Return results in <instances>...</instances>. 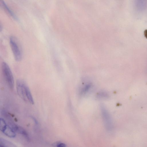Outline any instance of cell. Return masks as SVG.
I'll return each mask as SVG.
<instances>
[{
  "label": "cell",
  "mask_w": 147,
  "mask_h": 147,
  "mask_svg": "<svg viewBox=\"0 0 147 147\" xmlns=\"http://www.w3.org/2000/svg\"><path fill=\"white\" fill-rule=\"evenodd\" d=\"M2 74L9 88L12 90L14 86L13 76L11 70L8 65L3 62L1 65Z\"/></svg>",
  "instance_id": "2"
},
{
  "label": "cell",
  "mask_w": 147,
  "mask_h": 147,
  "mask_svg": "<svg viewBox=\"0 0 147 147\" xmlns=\"http://www.w3.org/2000/svg\"><path fill=\"white\" fill-rule=\"evenodd\" d=\"M9 43L15 60L17 61H20L22 58V50L18 40L14 36H11Z\"/></svg>",
  "instance_id": "1"
},
{
  "label": "cell",
  "mask_w": 147,
  "mask_h": 147,
  "mask_svg": "<svg viewBox=\"0 0 147 147\" xmlns=\"http://www.w3.org/2000/svg\"><path fill=\"white\" fill-rule=\"evenodd\" d=\"M25 95L28 101L32 104H34V100L30 90L26 84L25 86Z\"/></svg>",
  "instance_id": "8"
},
{
  "label": "cell",
  "mask_w": 147,
  "mask_h": 147,
  "mask_svg": "<svg viewBox=\"0 0 147 147\" xmlns=\"http://www.w3.org/2000/svg\"><path fill=\"white\" fill-rule=\"evenodd\" d=\"M1 2L3 7L6 11H7V13L13 18L16 19V18L14 14H13V12L10 9L7 5H6L4 2L2 0H1Z\"/></svg>",
  "instance_id": "10"
},
{
  "label": "cell",
  "mask_w": 147,
  "mask_h": 147,
  "mask_svg": "<svg viewBox=\"0 0 147 147\" xmlns=\"http://www.w3.org/2000/svg\"><path fill=\"white\" fill-rule=\"evenodd\" d=\"M137 7L138 9H143L145 7L147 0H135Z\"/></svg>",
  "instance_id": "9"
},
{
  "label": "cell",
  "mask_w": 147,
  "mask_h": 147,
  "mask_svg": "<svg viewBox=\"0 0 147 147\" xmlns=\"http://www.w3.org/2000/svg\"><path fill=\"white\" fill-rule=\"evenodd\" d=\"M101 109L105 126L107 129L110 130L112 127V123L110 115L107 111L103 105L101 106Z\"/></svg>",
  "instance_id": "4"
},
{
  "label": "cell",
  "mask_w": 147,
  "mask_h": 147,
  "mask_svg": "<svg viewBox=\"0 0 147 147\" xmlns=\"http://www.w3.org/2000/svg\"><path fill=\"white\" fill-rule=\"evenodd\" d=\"M144 33L145 37L146 38H147V29L144 30Z\"/></svg>",
  "instance_id": "12"
},
{
  "label": "cell",
  "mask_w": 147,
  "mask_h": 147,
  "mask_svg": "<svg viewBox=\"0 0 147 147\" xmlns=\"http://www.w3.org/2000/svg\"><path fill=\"white\" fill-rule=\"evenodd\" d=\"M26 83L23 81L18 80L16 82V88L18 93L20 97L24 101H27L25 95Z\"/></svg>",
  "instance_id": "5"
},
{
  "label": "cell",
  "mask_w": 147,
  "mask_h": 147,
  "mask_svg": "<svg viewBox=\"0 0 147 147\" xmlns=\"http://www.w3.org/2000/svg\"><path fill=\"white\" fill-rule=\"evenodd\" d=\"M0 146L1 147H16V146L12 142L3 138H0Z\"/></svg>",
  "instance_id": "7"
},
{
  "label": "cell",
  "mask_w": 147,
  "mask_h": 147,
  "mask_svg": "<svg viewBox=\"0 0 147 147\" xmlns=\"http://www.w3.org/2000/svg\"><path fill=\"white\" fill-rule=\"evenodd\" d=\"M9 125L16 132L22 135L27 140H29V138L28 134L22 127L13 123H11Z\"/></svg>",
  "instance_id": "6"
},
{
  "label": "cell",
  "mask_w": 147,
  "mask_h": 147,
  "mask_svg": "<svg viewBox=\"0 0 147 147\" xmlns=\"http://www.w3.org/2000/svg\"><path fill=\"white\" fill-rule=\"evenodd\" d=\"M0 129L4 134L9 137L13 138L16 136V132L1 118H0Z\"/></svg>",
  "instance_id": "3"
},
{
  "label": "cell",
  "mask_w": 147,
  "mask_h": 147,
  "mask_svg": "<svg viewBox=\"0 0 147 147\" xmlns=\"http://www.w3.org/2000/svg\"><path fill=\"white\" fill-rule=\"evenodd\" d=\"M53 146L57 147H65L66 146V145L61 142H58L54 143L52 144Z\"/></svg>",
  "instance_id": "11"
}]
</instances>
